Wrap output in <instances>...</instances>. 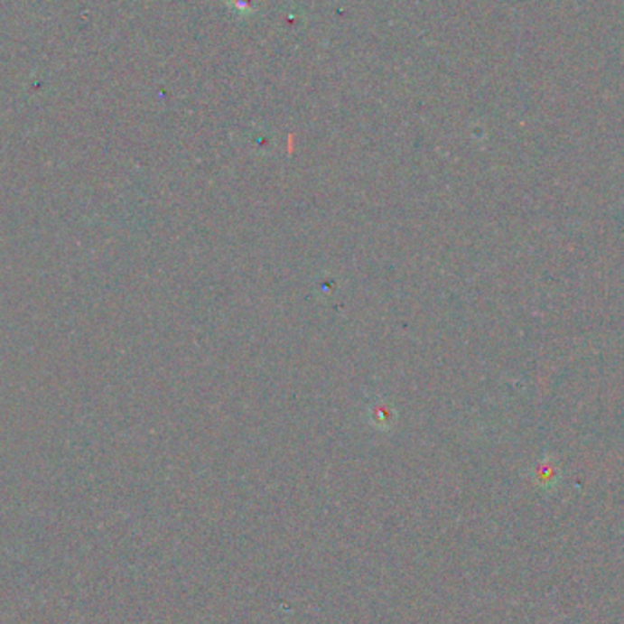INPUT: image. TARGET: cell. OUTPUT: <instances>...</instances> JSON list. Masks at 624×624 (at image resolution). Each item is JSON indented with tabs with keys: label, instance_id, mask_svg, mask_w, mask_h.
Wrapping results in <instances>:
<instances>
[]
</instances>
